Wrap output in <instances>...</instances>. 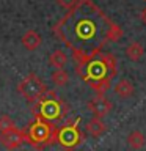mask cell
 <instances>
[{
	"label": "cell",
	"instance_id": "obj_1",
	"mask_svg": "<svg viewBox=\"0 0 146 151\" xmlns=\"http://www.w3.org/2000/svg\"><path fill=\"white\" fill-rule=\"evenodd\" d=\"M55 36L71 50L74 69L80 71L88 61L101 54L108 42L120 41L124 32L93 0H79L74 8L52 27Z\"/></svg>",
	"mask_w": 146,
	"mask_h": 151
},
{
	"label": "cell",
	"instance_id": "obj_2",
	"mask_svg": "<svg viewBox=\"0 0 146 151\" xmlns=\"http://www.w3.org/2000/svg\"><path fill=\"white\" fill-rule=\"evenodd\" d=\"M31 110H33L35 118H42V120L52 123V121L63 120L64 115L69 110V107L57 94V91H54V90H46L42 93V96L35 102Z\"/></svg>",
	"mask_w": 146,
	"mask_h": 151
},
{
	"label": "cell",
	"instance_id": "obj_3",
	"mask_svg": "<svg viewBox=\"0 0 146 151\" xmlns=\"http://www.w3.org/2000/svg\"><path fill=\"white\" fill-rule=\"evenodd\" d=\"M57 127L54 123L46 121L42 118H35L27 129H24L25 142L36 150H44L46 146L57 143Z\"/></svg>",
	"mask_w": 146,
	"mask_h": 151
},
{
	"label": "cell",
	"instance_id": "obj_4",
	"mask_svg": "<svg viewBox=\"0 0 146 151\" xmlns=\"http://www.w3.org/2000/svg\"><path fill=\"white\" fill-rule=\"evenodd\" d=\"M80 118H72L68 120L61 127L57 129V143L63 150L72 151L85 140V134L79 127Z\"/></svg>",
	"mask_w": 146,
	"mask_h": 151
},
{
	"label": "cell",
	"instance_id": "obj_5",
	"mask_svg": "<svg viewBox=\"0 0 146 151\" xmlns=\"http://www.w3.org/2000/svg\"><path fill=\"white\" fill-rule=\"evenodd\" d=\"M79 76L88 85H93L96 82L107 80V79L112 80V77H113L112 73H110V69H108V66L105 65V61L102 60L101 55H97L96 58H93L91 61H88V63L82 68V71H80Z\"/></svg>",
	"mask_w": 146,
	"mask_h": 151
},
{
	"label": "cell",
	"instance_id": "obj_6",
	"mask_svg": "<svg viewBox=\"0 0 146 151\" xmlns=\"http://www.w3.org/2000/svg\"><path fill=\"white\" fill-rule=\"evenodd\" d=\"M46 90L47 88H46L44 82L35 73H30L28 76H25L17 85V91L21 93V96L25 98V101L31 102V104H35L42 96V93Z\"/></svg>",
	"mask_w": 146,
	"mask_h": 151
},
{
	"label": "cell",
	"instance_id": "obj_7",
	"mask_svg": "<svg viewBox=\"0 0 146 151\" xmlns=\"http://www.w3.org/2000/svg\"><path fill=\"white\" fill-rule=\"evenodd\" d=\"M24 142H25V134H24V129H19V127H14L11 131L0 134V143L11 151L19 148Z\"/></svg>",
	"mask_w": 146,
	"mask_h": 151
},
{
	"label": "cell",
	"instance_id": "obj_8",
	"mask_svg": "<svg viewBox=\"0 0 146 151\" xmlns=\"http://www.w3.org/2000/svg\"><path fill=\"white\" fill-rule=\"evenodd\" d=\"M112 107H113L112 102L108 101L107 98H104V96H96V98H93L91 101L88 102V109L93 112L94 118H101V120L110 113Z\"/></svg>",
	"mask_w": 146,
	"mask_h": 151
},
{
	"label": "cell",
	"instance_id": "obj_9",
	"mask_svg": "<svg viewBox=\"0 0 146 151\" xmlns=\"http://www.w3.org/2000/svg\"><path fill=\"white\" fill-rule=\"evenodd\" d=\"M41 35L35 30H28L22 35V44L25 46V49L28 50H35L41 46Z\"/></svg>",
	"mask_w": 146,
	"mask_h": 151
},
{
	"label": "cell",
	"instance_id": "obj_10",
	"mask_svg": "<svg viewBox=\"0 0 146 151\" xmlns=\"http://www.w3.org/2000/svg\"><path fill=\"white\" fill-rule=\"evenodd\" d=\"M85 129H87V132H88L89 135H93V137H101L102 134H105L107 126H105V123H104L101 118H93V120H89V121L87 123Z\"/></svg>",
	"mask_w": 146,
	"mask_h": 151
},
{
	"label": "cell",
	"instance_id": "obj_11",
	"mask_svg": "<svg viewBox=\"0 0 146 151\" xmlns=\"http://www.w3.org/2000/svg\"><path fill=\"white\" fill-rule=\"evenodd\" d=\"M115 93L121 98H130L134 94V83L127 79H121L118 80L115 85Z\"/></svg>",
	"mask_w": 146,
	"mask_h": 151
},
{
	"label": "cell",
	"instance_id": "obj_12",
	"mask_svg": "<svg viewBox=\"0 0 146 151\" xmlns=\"http://www.w3.org/2000/svg\"><path fill=\"white\" fill-rule=\"evenodd\" d=\"M127 145L130 146L132 150H141L146 145V137L141 131H132L129 135H127Z\"/></svg>",
	"mask_w": 146,
	"mask_h": 151
},
{
	"label": "cell",
	"instance_id": "obj_13",
	"mask_svg": "<svg viewBox=\"0 0 146 151\" xmlns=\"http://www.w3.org/2000/svg\"><path fill=\"white\" fill-rule=\"evenodd\" d=\"M126 54H127V57H129L132 61H138L141 57L145 55V47L138 41H132L130 44L126 47Z\"/></svg>",
	"mask_w": 146,
	"mask_h": 151
},
{
	"label": "cell",
	"instance_id": "obj_14",
	"mask_svg": "<svg viewBox=\"0 0 146 151\" xmlns=\"http://www.w3.org/2000/svg\"><path fill=\"white\" fill-rule=\"evenodd\" d=\"M49 63H50V66H54L57 69H63L64 65L68 63V55H66L63 50H55L54 54L49 57Z\"/></svg>",
	"mask_w": 146,
	"mask_h": 151
},
{
	"label": "cell",
	"instance_id": "obj_15",
	"mask_svg": "<svg viewBox=\"0 0 146 151\" xmlns=\"http://www.w3.org/2000/svg\"><path fill=\"white\" fill-rule=\"evenodd\" d=\"M52 80H54L55 85L58 87H64V85L69 83V73L64 69H55L52 73Z\"/></svg>",
	"mask_w": 146,
	"mask_h": 151
},
{
	"label": "cell",
	"instance_id": "obj_16",
	"mask_svg": "<svg viewBox=\"0 0 146 151\" xmlns=\"http://www.w3.org/2000/svg\"><path fill=\"white\" fill-rule=\"evenodd\" d=\"M102 57V60L105 61V65L108 66V69H110V73L112 76H116L118 73V63H116V57L110 54V52H105V54H101Z\"/></svg>",
	"mask_w": 146,
	"mask_h": 151
},
{
	"label": "cell",
	"instance_id": "obj_17",
	"mask_svg": "<svg viewBox=\"0 0 146 151\" xmlns=\"http://www.w3.org/2000/svg\"><path fill=\"white\" fill-rule=\"evenodd\" d=\"M14 127H16V123H14L8 115L0 116V134H3V132H6V131H11Z\"/></svg>",
	"mask_w": 146,
	"mask_h": 151
},
{
	"label": "cell",
	"instance_id": "obj_18",
	"mask_svg": "<svg viewBox=\"0 0 146 151\" xmlns=\"http://www.w3.org/2000/svg\"><path fill=\"white\" fill-rule=\"evenodd\" d=\"M79 0H57V3L60 5V6H63L66 9H71V8H74L75 5H77Z\"/></svg>",
	"mask_w": 146,
	"mask_h": 151
},
{
	"label": "cell",
	"instance_id": "obj_19",
	"mask_svg": "<svg viewBox=\"0 0 146 151\" xmlns=\"http://www.w3.org/2000/svg\"><path fill=\"white\" fill-rule=\"evenodd\" d=\"M140 19H141V22H143L145 25H146V6H145L143 9H141V13H140Z\"/></svg>",
	"mask_w": 146,
	"mask_h": 151
}]
</instances>
